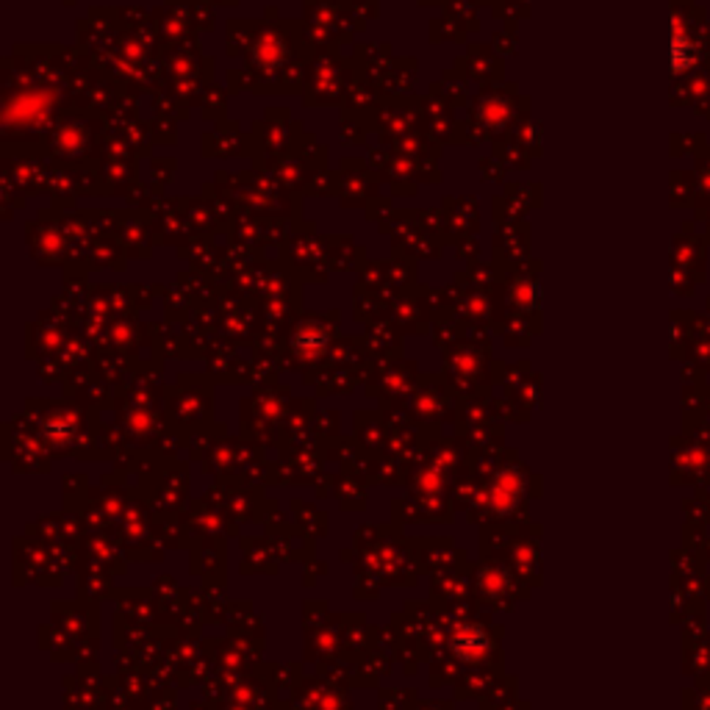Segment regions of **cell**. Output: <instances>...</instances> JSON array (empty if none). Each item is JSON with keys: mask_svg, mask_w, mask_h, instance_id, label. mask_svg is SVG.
I'll return each instance as SVG.
<instances>
[{"mask_svg": "<svg viewBox=\"0 0 710 710\" xmlns=\"http://www.w3.org/2000/svg\"><path fill=\"white\" fill-rule=\"evenodd\" d=\"M671 59H675V72L688 69L691 64V45L686 42V36L675 31V48H671Z\"/></svg>", "mask_w": 710, "mask_h": 710, "instance_id": "1", "label": "cell"}]
</instances>
